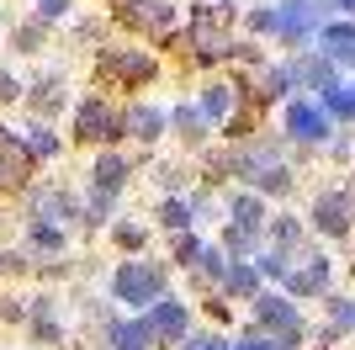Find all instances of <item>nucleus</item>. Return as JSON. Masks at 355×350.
<instances>
[{"label": "nucleus", "instance_id": "nucleus-1", "mask_svg": "<svg viewBox=\"0 0 355 350\" xmlns=\"http://www.w3.org/2000/svg\"><path fill=\"white\" fill-rule=\"evenodd\" d=\"M112 297H117L128 313H144L164 297V271L148 260H122L117 276H112Z\"/></svg>", "mask_w": 355, "mask_h": 350}, {"label": "nucleus", "instance_id": "nucleus-2", "mask_svg": "<svg viewBox=\"0 0 355 350\" xmlns=\"http://www.w3.org/2000/svg\"><path fill=\"white\" fill-rule=\"evenodd\" d=\"M254 329H260L276 350L302 345V313H297L286 297H276V292H260V297H254Z\"/></svg>", "mask_w": 355, "mask_h": 350}, {"label": "nucleus", "instance_id": "nucleus-3", "mask_svg": "<svg viewBox=\"0 0 355 350\" xmlns=\"http://www.w3.org/2000/svg\"><path fill=\"white\" fill-rule=\"evenodd\" d=\"M154 74H159V64L144 48H101V58H96V80L101 85H148Z\"/></svg>", "mask_w": 355, "mask_h": 350}, {"label": "nucleus", "instance_id": "nucleus-4", "mask_svg": "<svg viewBox=\"0 0 355 350\" xmlns=\"http://www.w3.org/2000/svg\"><path fill=\"white\" fill-rule=\"evenodd\" d=\"M117 22L128 32L154 38V43H170V38H175V6H170V0H117Z\"/></svg>", "mask_w": 355, "mask_h": 350}, {"label": "nucleus", "instance_id": "nucleus-5", "mask_svg": "<svg viewBox=\"0 0 355 350\" xmlns=\"http://www.w3.org/2000/svg\"><path fill=\"white\" fill-rule=\"evenodd\" d=\"M74 138L80 144H117L122 138V112L117 106H106L101 96H85V101L74 106Z\"/></svg>", "mask_w": 355, "mask_h": 350}, {"label": "nucleus", "instance_id": "nucleus-6", "mask_svg": "<svg viewBox=\"0 0 355 350\" xmlns=\"http://www.w3.org/2000/svg\"><path fill=\"white\" fill-rule=\"evenodd\" d=\"M223 22H228V11H223V6H196V16H191V48H196V58H202V64H218V58L234 53V43H228Z\"/></svg>", "mask_w": 355, "mask_h": 350}, {"label": "nucleus", "instance_id": "nucleus-7", "mask_svg": "<svg viewBox=\"0 0 355 350\" xmlns=\"http://www.w3.org/2000/svg\"><path fill=\"white\" fill-rule=\"evenodd\" d=\"M32 170H37V160L27 154V144H21L11 128H0V197L27 191L32 186Z\"/></svg>", "mask_w": 355, "mask_h": 350}, {"label": "nucleus", "instance_id": "nucleus-8", "mask_svg": "<svg viewBox=\"0 0 355 350\" xmlns=\"http://www.w3.org/2000/svg\"><path fill=\"white\" fill-rule=\"evenodd\" d=\"M276 32H282L292 48H302L313 32H318V6H313V0H282V6H276Z\"/></svg>", "mask_w": 355, "mask_h": 350}, {"label": "nucleus", "instance_id": "nucleus-9", "mask_svg": "<svg viewBox=\"0 0 355 350\" xmlns=\"http://www.w3.org/2000/svg\"><path fill=\"white\" fill-rule=\"evenodd\" d=\"M313 223H318V233H329V239L350 233V223H355V202H350V191H324V197L313 202Z\"/></svg>", "mask_w": 355, "mask_h": 350}, {"label": "nucleus", "instance_id": "nucleus-10", "mask_svg": "<svg viewBox=\"0 0 355 350\" xmlns=\"http://www.w3.org/2000/svg\"><path fill=\"white\" fill-rule=\"evenodd\" d=\"M286 133H292L297 144H324L329 138V117L308 101H286Z\"/></svg>", "mask_w": 355, "mask_h": 350}, {"label": "nucleus", "instance_id": "nucleus-11", "mask_svg": "<svg viewBox=\"0 0 355 350\" xmlns=\"http://www.w3.org/2000/svg\"><path fill=\"white\" fill-rule=\"evenodd\" d=\"M148 329H154V340H186L191 335V313H186V303L180 297H170V303H154V313H148Z\"/></svg>", "mask_w": 355, "mask_h": 350}, {"label": "nucleus", "instance_id": "nucleus-12", "mask_svg": "<svg viewBox=\"0 0 355 350\" xmlns=\"http://www.w3.org/2000/svg\"><path fill=\"white\" fill-rule=\"evenodd\" d=\"M282 281H286V292H292V297H313V292L329 287V260H324V255H308V260L292 265Z\"/></svg>", "mask_w": 355, "mask_h": 350}, {"label": "nucleus", "instance_id": "nucleus-13", "mask_svg": "<svg viewBox=\"0 0 355 350\" xmlns=\"http://www.w3.org/2000/svg\"><path fill=\"white\" fill-rule=\"evenodd\" d=\"M234 101H239V85L212 80V85H202V96H196V112H202V122H228V117H234Z\"/></svg>", "mask_w": 355, "mask_h": 350}, {"label": "nucleus", "instance_id": "nucleus-14", "mask_svg": "<svg viewBox=\"0 0 355 350\" xmlns=\"http://www.w3.org/2000/svg\"><path fill=\"white\" fill-rule=\"evenodd\" d=\"M286 80H292V85H308V90H324V85H334V64H329L324 53H302V58L286 64Z\"/></svg>", "mask_w": 355, "mask_h": 350}, {"label": "nucleus", "instance_id": "nucleus-15", "mask_svg": "<svg viewBox=\"0 0 355 350\" xmlns=\"http://www.w3.org/2000/svg\"><path fill=\"white\" fill-rule=\"evenodd\" d=\"M128 175H133V165L122 160L117 149H106L101 160H96V170H90V191H106V197H117V191L128 186Z\"/></svg>", "mask_w": 355, "mask_h": 350}, {"label": "nucleus", "instance_id": "nucleus-16", "mask_svg": "<svg viewBox=\"0 0 355 350\" xmlns=\"http://www.w3.org/2000/svg\"><path fill=\"white\" fill-rule=\"evenodd\" d=\"M32 218L59 228V223H74V218H80V202H74L69 191H43V197H32Z\"/></svg>", "mask_w": 355, "mask_h": 350}, {"label": "nucleus", "instance_id": "nucleus-17", "mask_svg": "<svg viewBox=\"0 0 355 350\" xmlns=\"http://www.w3.org/2000/svg\"><path fill=\"white\" fill-rule=\"evenodd\" d=\"M164 128H170V122H164L159 106H128V112H122V133H133L138 144H154Z\"/></svg>", "mask_w": 355, "mask_h": 350}, {"label": "nucleus", "instance_id": "nucleus-18", "mask_svg": "<svg viewBox=\"0 0 355 350\" xmlns=\"http://www.w3.org/2000/svg\"><path fill=\"white\" fill-rule=\"evenodd\" d=\"M318 53H324L329 64H355V22H329Z\"/></svg>", "mask_w": 355, "mask_h": 350}, {"label": "nucleus", "instance_id": "nucleus-19", "mask_svg": "<svg viewBox=\"0 0 355 350\" xmlns=\"http://www.w3.org/2000/svg\"><path fill=\"white\" fill-rule=\"evenodd\" d=\"M228 223H234V228L260 233V228H266V197H254V191H239L234 202H228Z\"/></svg>", "mask_w": 355, "mask_h": 350}, {"label": "nucleus", "instance_id": "nucleus-20", "mask_svg": "<svg viewBox=\"0 0 355 350\" xmlns=\"http://www.w3.org/2000/svg\"><path fill=\"white\" fill-rule=\"evenodd\" d=\"M148 345H154V329H148V319L112 324V350H148Z\"/></svg>", "mask_w": 355, "mask_h": 350}, {"label": "nucleus", "instance_id": "nucleus-21", "mask_svg": "<svg viewBox=\"0 0 355 350\" xmlns=\"http://www.w3.org/2000/svg\"><path fill=\"white\" fill-rule=\"evenodd\" d=\"M27 101H32V112H37V117L48 122V117H53V112L64 106V85L53 80V74H48V80H37V85L27 90Z\"/></svg>", "mask_w": 355, "mask_h": 350}, {"label": "nucleus", "instance_id": "nucleus-22", "mask_svg": "<svg viewBox=\"0 0 355 350\" xmlns=\"http://www.w3.org/2000/svg\"><path fill=\"white\" fill-rule=\"evenodd\" d=\"M223 287L234 292V297H250V303H254V297H260V271H254L250 260H234V265H228V276H223Z\"/></svg>", "mask_w": 355, "mask_h": 350}, {"label": "nucleus", "instance_id": "nucleus-23", "mask_svg": "<svg viewBox=\"0 0 355 350\" xmlns=\"http://www.w3.org/2000/svg\"><path fill=\"white\" fill-rule=\"evenodd\" d=\"M250 191L254 197H282V191H292V170H286V165H270V170L250 175Z\"/></svg>", "mask_w": 355, "mask_h": 350}, {"label": "nucleus", "instance_id": "nucleus-24", "mask_svg": "<svg viewBox=\"0 0 355 350\" xmlns=\"http://www.w3.org/2000/svg\"><path fill=\"white\" fill-rule=\"evenodd\" d=\"M164 122H175L186 144H202V138H207V122H202V112H196V106H175Z\"/></svg>", "mask_w": 355, "mask_h": 350}, {"label": "nucleus", "instance_id": "nucleus-25", "mask_svg": "<svg viewBox=\"0 0 355 350\" xmlns=\"http://www.w3.org/2000/svg\"><path fill=\"white\" fill-rule=\"evenodd\" d=\"M345 329H355V303H350V297H329V329H324V340H340Z\"/></svg>", "mask_w": 355, "mask_h": 350}, {"label": "nucleus", "instance_id": "nucleus-26", "mask_svg": "<svg viewBox=\"0 0 355 350\" xmlns=\"http://www.w3.org/2000/svg\"><path fill=\"white\" fill-rule=\"evenodd\" d=\"M21 144H27L32 160H53V154H59V138H53V128H48V122L27 128V138H21Z\"/></svg>", "mask_w": 355, "mask_h": 350}, {"label": "nucleus", "instance_id": "nucleus-27", "mask_svg": "<svg viewBox=\"0 0 355 350\" xmlns=\"http://www.w3.org/2000/svg\"><path fill=\"white\" fill-rule=\"evenodd\" d=\"M324 117H340V122H350L355 117V96L334 80V85H324Z\"/></svg>", "mask_w": 355, "mask_h": 350}, {"label": "nucleus", "instance_id": "nucleus-28", "mask_svg": "<svg viewBox=\"0 0 355 350\" xmlns=\"http://www.w3.org/2000/svg\"><path fill=\"white\" fill-rule=\"evenodd\" d=\"M228 255H223V249H212V244H202V255H196V271H202V281H218L223 287V276H228Z\"/></svg>", "mask_w": 355, "mask_h": 350}, {"label": "nucleus", "instance_id": "nucleus-29", "mask_svg": "<svg viewBox=\"0 0 355 350\" xmlns=\"http://www.w3.org/2000/svg\"><path fill=\"white\" fill-rule=\"evenodd\" d=\"M159 223H164V228H170V233H191V207H186V202H175V197H170V202H164L159 207Z\"/></svg>", "mask_w": 355, "mask_h": 350}, {"label": "nucleus", "instance_id": "nucleus-30", "mask_svg": "<svg viewBox=\"0 0 355 350\" xmlns=\"http://www.w3.org/2000/svg\"><path fill=\"white\" fill-rule=\"evenodd\" d=\"M27 244L59 255V249H64V228H53V223H32V228H27Z\"/></svg>", "mask_w": 355, "mask_h": 350}, {"label": "nucleus", "instance_id": "nucleus-31", "mask_svg": "<svg viewBox=\"0 0 355 350\" xmlns=\"http://www.w3.org/2000/svg\"><path fill=\"white\" fill-rule=\"evenodd\" d=\"M286 90H292L286 69H266V64H260V101H282Z\"/></svg>", "mask_w": 355, "mask_h": 350}, {"label": "nucleus", "instance_id": "nucleus-32", "mask_svg": "<svg viewBox=\"0 0 355 350\" xmlns=\"http://www.w3.org/2000/svg\"><path fill=\"white\" fill-rule=\"evenodd\" d=\"M170 255H175V265H196L202 239H196V233H175V239H170Z\"/></svg>", "mask_w": 355, "mask_h": 350}, {"label": "nucleus", "instance_id": "nucleus-33", "mask_svg": "<svg viewBox=\"0 0 355 350\" xmlns=\"http://www.w3.org/2000/svg\"><path fill=\"white\" fill-rule=\"evenodd\" d=\"M254 239H260V233L234 228V223H228V233H223V249H228V255H254Z\"/></svg>", "mask_w": 355, "mask_h": 350}, {"label": "nucleus", "instance_id": "nucleus-34", "mask_svg": "<svg viewBox=\"0 0 355 350\" xmlns=\"http://www.w3.org/2000/svg\"><path fill=\"white\" fill-rule=\"evenodd\" d=\"M80 218H85V223H106V218H112V197H106V191H90L85 207H80Z\"/></svg>", "mask_w": 355, "mask_h": 350}, {"label": "nucleus", "instance_id": "nucleus-35", "mask_svg": "<svg viewBox=\"0 0 355 350\" xmlns=\"http://www.w3.org/2000/svg\"><path fill=\"white\" fill-rule=\"evenodd\" d=\"M37 43H43V22H27V27H16V48H21V53H37Z\"/></svg>", "mask_w": 355, "mask_h": 350}, {"label": "nucleus", "instance_id": "nucleus-36", "mask_svg": "<svg viewBox=\"0 0 355 350\" xmlns=\"http://www.w3.org/2000/svg\"><path fill=\"white\" fill-rule=\"evenodd\" d=\"M180 350H234V345H228L223 335H186V340H180Z\"/></svg>", "mask_w": 355, "mask_h": 350}, {"label": "nucleus", "instance_id": "nucleus-37", "mask_svg": "<svg viewBox=\"0 0 355 350\" xmlns=\"http://www.w3.org/2000/svg\"><path fill=\"white\" fill-rule=\"evenodd\" d=\"M254 271H260V276H286L292 265H286V255H282V249H270V255H260V265H254Z\"/></svg>", "mask_w": 355, "mask_h": 350}, {"label": "nucleus", "instance_id": "nucleus-38", "mask_svg": "<svg viewBox=\"0 0 355 350\" xmlns=\"http://www.w3.org/2000/svg\"><path fill=\"white\" fill-rule=\"evenodd\" d=\"M297 239H302V223H297V218H282V223H276V244H282V255L297 244Z\"/></svg>", "mask_w": 355, "mask_h": 350}, {"label": "nucleus", "instance_id": "nucleus-39", "mask_svg": "<svg viewBox=\"0 0 355 350\" xmlns=\"http://www.w3.org/2000/svg\"><path fill=\"white\" fill-rule=\"evenodd\" d=\"M112 233H117V244H122V249H138V244H144V228H138V223H117Z\"/></svg>", "mask_w": 355, "mask_h": 350}, {"label": "nucleus", "instance_id": "nucleus-40", "mask_svg": "<svg viewBox=\"0 0 355 350\" xmlns=\"http://www.w3.org/2000/svg\"><path fill=\"white\" fill-rule=\"evenodd\" d=\"M250 32H276V6H260V11H250Z\"/></svg>", "mask_w": 355, "mask_h": 350}, {"label": "nucleus", "instance_id": "nucleus-41", "mask_svg": "<svg viewBox=\"0 0 355 350\" xmlns=\"http://www.w3.org/2000/svg\"><path fill=\"white\" fill-rule=\"evenodd\" d=\"M0 271H6V276H21V271H27V255H21V249H6V255H0Z\"/></svg>", "mask_w": 355, "mask_h": 350}, {"label": "nucleus", "instance_id": "nucleus-42", "mask_svg": "<svg viewBox=\"0 0 355 350\" xmlns=\"http://www.w3.org/2000/svg\"><path fill=\"white\" fill-rule=\"evenodd\" d=\"M69 11V0H37V22H59Z\"/></svg>", "mask_w": 355, "mask_h": 350}, {"label": "nucleus", "instance_id": "nucleus-43", "mask_svg": "<svg viewBox=\"0 0 355 350\" xmlns=\"http://www.w3.org/2000/svg\"><path fill=\"white\" fill-rule=\"evenodd\" d=\"M16 96H21L16 74H11V69H0V106H6V101H16Z\"/></svg>", "mask_w": 355, "mask_h": 350}, {"label": "nucleus", "instance_id": "nucleus-44", "mask_svg": "<svg viewBox=\"0 0 355 350\" xmlns=\"http://www.w3.org/2000/svg\"><path fill=\"white\" fill-rule=\"evenodd\" d=\"M0 319H27V308H21V303H16V297H0Z\"/></svg>", "mask_w": 355, "mask_h": 350}, {"label": "nucleus", "instance_id": "nucleus-45", "mask_svg": "<svg viewBox=\"0 0 355 350\" xmlns=\"http://www.w3.org/2000/svg\"><path fill=\"white\" fill-rule=\"evenodd\" d=\"M313 6H318V11L329 6V11H345V16H355V0H313Z\"/></svg>", "mask_w": 355, "mask_h": 350}, {"label": "nucleus", "instance_id": "nucleus-46", "mask_svg": "<svg viewBox=\"0 0 355 350\" xmlns=\"http://www.w3.org/2000/svg\"><path fill=\"white\" fill-rule=\"evenodd\" d=\"M239 350H276V345H270L266 335H254V329H250V340H244V345H239Z\"/></svg>", "mask_w": 355, "mask_h": 350}, {"label": "nucleus", "instance_id": "nucleus-47", "mask_svg": "<svg viewBox=\"0 0 355 350\" xmlns=\"http://www.w3.org/2000/svg\"><path fill=\"white\" fill-rule=\"evenodd\" d=\"M218 6H223V11H228V6H234V0H218Z\"/></svg>", "mask_w": 355, "mask_h": 350}, {"label": "nucleus", "instance_id": "nucleus-48", "mask_svg": "<svg viewBox=\"0 0 355 350\" xmlns=\"http://www.w3.org/2000/svg\"><path fill=\"white\" fill-rule=\"evenodd\" d=\"M318 350H329V345H318Z\"/></svg>", "mask_w": 355, "mask_h": 350}, {"label": "nucleus", "instance_id": "nucleus-49", "mask_svg": "<svg viewBox=\"0 0 355 350\" xmlns=\"http://www.w3.org/2000/svg\"><path fill=\"white\" fill-rule=\"evenodd\" d=\"M350 202H355V197H350Z\"/></svg>", "mask_w": 355, "mask_h": 350}]
</instances>
